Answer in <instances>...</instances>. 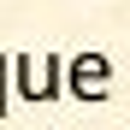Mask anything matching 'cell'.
<instances>
[{
  "mask_svg": "<svg viewBox=\"0 0 130 130\" xmlns=\"http://www.w3.org/2000/svg\"><path fill=\"white\" fill-rule=\"evenodd\" d=\"M59 77H65V53H18L6 65V83H12V95L18 101H30V106H47L59 101Z\"/></svg>",
  "mask_w": 130,
  "mask_h": 130,
  "instance_id": "cell-1",
  "label": "cell"
},
{
  "mask_svg": "<svg viewBox=\"0 0 130 130\" xmlns=\"http://www.w3.org/2000/svg\"><path fill=\"white\" fill-rule=\"evenodd\" d=\"M59 89L71 95V101H83V106H95V101H106L112 95V59L106 53H77V59H65V77H59Z\"/></svg>",
  "mask_w": 130,
  "mask_h": 130,
  "instance_id": "cell-2",
  "label": "cell"
},
{
  "mask_svg": "<svg viewBox=\"0 0 130 130\" xmlns=\"http://www.w3.org/2000/svg\"><path fill=\"white\" fill-rule=\"evenodd\" d=\"M6 65H12V59L0 53V112H12V106H6V101H12V83H6Z\"/></svg>",
  "mask_w": 130,
  "mask_h": 130,
  "instance_id": "cell-3",
  "label": "cell"
}]
</instances>
